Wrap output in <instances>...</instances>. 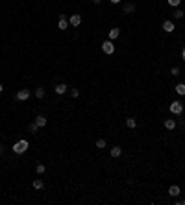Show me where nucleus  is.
I'll list each match as a JSON object with an SVG mask.
<instances>
[{
  "instance_id": "17",
  "label": "nucleus",
  "mask_w": 185,
  "mask_h": 205,
  "mask_svg": "<svg viewBox=\"0 0 185 205\" xmlns=\"http://www.w3.org/2000/svg\"><path fill=\"white\" fill-rule=\"evenodd\" d=\"M126 126L128 128H137V120H135V118H126Z\"/></svg>"
},
{
  "instance_id": "2",
  "label": "nucleus",
  "mask_w": 185,
  "mask_h": 205,
  "mask_svg": "<svg viewBox=\"0 0 185 205\" xmlns=\"http://www.w3.org/2000/svg\"><path fill=\"white\" fill-rule=\"evenodd\" d=\"M102 52H104V54H107V56L115 52V44H113L111 39H109V41H106V43H102Z\"/></svg>"
},
{
  "instance_id": "23",
  "label": "nucleus",
  "mask_w": 185,
  "mask_h": 205,
  "mask_svg": "<svg viewBox=\"0 0 185 205\" xmlns=\"http://www.w3.org/2000/svg\"><path fill=\"white\" fill-rule=\"evenodd\" d=\"M96 148H106V141H104V139H98V141H96Z\"/></svg>"
},
{
  "instance_id": "4",
  "label": "nucleus",
  "mask_w": 185,
  "mask_h": 205,
  "mask_svg": "<svg viewBox=\"0 0 185 205\" xmlns=\"http://www.w3.org/2000/svg\"><path fill=\"white\" fill-rule=\"evenodd\" d=\"M69 24L74 26V28H78L80 24H82V15H71V17H69Z\"/></svg>"
},
{
  "instance_id": "13",
  "label": "nucleus",
  "mask_w": 185,
  "mask_h": 205,
  "mask_svg": "<svg viewBox=\"0 0 185 205\" xmlns=\"http://www.w3.org/2000/svg\"><path fill=\"white\" fill-rule=\"evenodd\" d=\"M124 13H133L135 11V4H132V2H128V4H124Z\"/></svg>"
},
{
  "instance_id": "11",
  "label": "nucleus",
  "mask_w": 185,
  "mask_h": 205,
  "mask_svg": "<svg viewBox=\"0 0 185 205\" xmlns=\"http://www.w3.org/2000/svg\"><path fill=\"white\" fill-rule=\"evenodd\" d=\"M179 192H182V191H179V187H178V185H172V187L168 188V194H170L172 198H176V196H179Z\"/></svg>"
},
{
  "instance_id": "29",
  "label": "nucleus",
  "mask_w": 185,
  "mask_h": 205,
  "mask_svg": "<svg viewBox=\"0 0 185 205\" xmlns=\"http://www.w3.org/2000/svg\"><path fill=\"white\" fill-rule=\"evenodd\" d=\"M100 2H102V0H93V4H100Z\"/></svg>"
},
{
  "instance_id": "24",
  "label": "nucleus",
  "mask_w": 185,
  "mask_h": 205,
  "mask_svg": "<svg viewBox=\"0 0 185 205\" xmlns=\"http://www.w3.org/2000/svg\"><path fill=\"white\" fill-rule=\"evenodd\" d=\"M170 74H172V76H179V67H172L170 68Z\"/></svg>"
},
{
  "instance_id": "27",
  "label": "nucleus",
  "mask_w": 185,
  "mask_h": 205,
  "mask_svg": "<svg viewBox=\"0 0 185 205\" xmlns=\"http://www.w3.org/2000/svg\"><path fill=\"white\" fill-rule=\"evenodd\" d=\"M182 57H183V61H185V48L182 50Z\"/></svg>"
},
{
  "instance_id": "10",
  "label": "nucleus",
  "mask_w": 185,
  "mask_h": 205,
  "mask_svg": "<svg viewBox=\"0 0 185 205\" xmlns=\"http://www.w3.org/2000/svg\"><path fill=\"white\" fill-rule=\"evenodd\" d=\"M35 124H37L39 128H44V126H46V117H43V115L35 117Z\"/></svg>"
},
{
  "instance_id": "12",
  "label": "nucleus",
  "mask_w": 185,
  "mask_h": 205,
  "mask_svg": "<svg viewBox=\"0 0 185 205\" xmlns=\"http://www.w3.org/2000/svg\"><path fill=\"white\" fill-rule=\"evenodd\" d=\"M122 155V148L121 146H113L111 148V157H121Z\"/></svg>"
},
{
  "instance_id": "14",
  "label": "nucleus",
  "mask_w": 185,
  "mask_h": 205,
  "mask_svg": "<svg viewBox=\"0 0 185 205\" xmlns=\"http://www.w3.org/2000/svg\"><path fill=\"white\" fill-rule=\"evenodd\" d=\"M118 35H121V30H118V28H111V30H109V39H111V41H113V39H117Z\"/></svg>"
},
{
  "instance_id": "22",
  "label": "nucleus",
  "mask_w": 185,
  "mask_h": 205,
  "mask_svg": "<svg viewBox=\"0 0 185 205\" xmlns=\"http://www.w3.org/2000/svg\"><path fill=\"white\" fill-rule=\"evenodd\" d=\"M28 129H30V131H32V133H37V129H39V126H37L35 122H33V124H30V128H28Z\"/></svg>"
},
{
  "instance_id": "9",
  "label": "nucleus",
  "mask_w": 185,
  "mask_h": 205,
  "mask_svg": "<svg viewBox=\"0 0 185 205\" xmlns=\"http://www.w3.org/2000/svg\"><path fill=\"white\" fill-rule=\"evenodd\" d=\"M165 128H167L168 131H172V129L176 128V120H174V118H167V120H165Z\"/></svg>"
},
{
  "instance_id": "3",
  "label": "nucleus",
  "mask_w": 185,
  "mask_h": 205,
  "mask_svg": "<svg viewBox=\"0 0 185 205\" xmlns=\"http://www.w3.org/2000/svg\"><path fill=\"white\" fill-rule=\"evenodd\" d=\"M168 109H170V113H172V115H182V113H183V104H179V102H172Z\"/></svg>"
},
{
  "instance_id": "26",
  "label": "nucleus",
  "mask_w": 185,
  "mask_h": 205,
  "mask_svg": "<svg viewBox=\"0 0 185 205\" xmlns=\"http://www.w3.org/2000/svg\"><path fill=\"white\" fill-rule=\"evenodd\" d=\"M111 4H121V0H109Z\"/></svg>"
},
{
  "instance_id": "1",
  "label": "nucleus",
  "mask_w": 185,
  "mask_h": 205,
  "mask_svg": "<svg viewBox=\"0 0 185 205\" xmlns=\"http://www.w3.org/2000/svg\"><path fill=\"white\" fill-rule=\"evenodd\" d=\"M28 146H30V144H28V141H24V139H21L19 142H15V144H13V152H15V153H24V152L28 150Z\"/></svg>"
},
{
  "instance_id": "19",
  "label": "nucleus",
  "mask_w": 185,
  "mask_h": 205,
  "mask_svg": "<svg viewBox=\"0 0 185 205\" xmlns=\"http://www.w3.org/2000/svg\"><path fill=\"white\" fill-rule=\"evenodd\" d=\"M174 19H183V11H182V9H174Z\"/></svg>"
},
{
  "instance_id": "21",
  "label": "nucleus",
  "mask_w": 185,
  "mask_h": 205,
  "mask_svg": "<svg viewBox=\"0 0 185 205\" xmlns=\"http://www.w3.org/2000/svg\"><path fill=\"white\" fill-rule=\"evenodd\" d=\"M179 4H182V0H168V6H172V8H178Z\"/></svg>"
},
{
  "instance_id": "7",
  "label": "nucleus",
  "mask_w": 185,
  "mask_h": 205,
  "mask_svg": "<svg viewBox=\"0 0 185 205\" xmlns=\"http://www.w3.org/2000/svg\"><path fill=\"white\" fill-rule=\"evenodd\" d=\"M67 85H65V83H58L56 85V87H54V91H56V94H65V92H67Z\"/></svg>"
},
{
  "instance_id": "28",
  "label": "nucleus",
  "mask_w": 185,
  "mask_h": 205,
  "mask_svg": "<svg viewBox=\"0 0 185 205\" xmlns=\"http://www.w3.org/2000/svg\"><path fill=\"white\" fill-rule=\"evenodd\" d=\"M2 152H4V146H2V144H0V155H2Z\"/></svg>"
},
{
  "instance_id": "15",
  "label": "nucleus",
  "mask_w": 185,
  "mask_h": 205,
  "mask_svg": "<svg viewBox=\"0 0 185 205\" xmlns=\"http://www.w3.org/2000/svg\"><path fill=\"white\" fill-rule=\"evenodd\" d=\"M176 92L179 96H185V83H178L176 85Z\"/></svg>"
},
{
  "instance_id": "8",
  "label": "nucleus",
  "mask_w": 185,
  "mask_h": 205,
  "mask_svg": "<svg viewBox=\"0 0 185 205\" xmlns=\"http://www.w3.org/2000/svg\"><path fill=\"white\" fill-rule=\"evenodd\" d=\"M58 28H59V30H67V28H69V21H67V19L63 17V15H61V17H59V22H58Z\"/></svg>"
},
{
  "instance_id": "20",
  "label": "nucleus",
  "mask_w": 185,
  "mask_h": 205,
  "mask_svg": "<svg viewBox=\"0 0 185 205\" xmlns=\"http://www.w3.org/2000/svg\"><path fill=\"white\" fill-rule=\"evenodd\" d=\"M37 174H39V176H41V174H44V170H46V166H44V164H37Z\"/></svg>"
},
{
  "instance_id": "6",
  "label": "nucleus",
  "mask_w": 185,
  "mask_h": 205,
  "mask_svg": "<svg viewBox=\"0 0 185 205\" xmlns=\"http://www.w3.org/2000/svg\"><path fill=\"white\" fill-rule=\"evenodd\" d=\"M163 30H165L167 33H172L174 30H176V28H174V22H172V21H165V22H163Z\"/></svg>"
},
{
  "instance_id": "5",
  "label": "nucleus",
  "mask_w": 185,
  "mask_h": 205,
  "mask_svg": "<svg viewBox=\"0 0 185 205\" xmlns=\"http://www.w3.org/2000/svg\"><path fill=\"white\" fill-rule=\"evenodd\" d=\"M30 98V89H21V91L17 92V100L19 102H24V100Z\"/></svg>"
},
{
  "instance_id": "18",
  "label": "nucleus",
  "mask_w": 185,
  "mask_h": 205,
  "mask_svg": "<svg viewBox=\"0 0 185 205\" xmlns=\"http://www.w3.org/2000/svg\"><path fill=\"white\" fill-rule=\"evenodd\" d=\"M35 96H37V98H43V96H44V89H43V87H37V89H35Z\"/></svg>"
},
{
  "instance_id": "25",
  "label": "nucleus",
  "mask_w": 185,
  "mask_h": 205,
  "mask_svg": "<svg viewBox=\"0 0 185 205\" xmlns=\"http://www.w3.org/2000/svg\"><path fill=\"white\" fill-rule=\"evenodd\" d=\"M71 96H72V98H78V96H80V91H78V89H72V91H71Z\"/></svg>"
},
{
  "instance_id": "16",
  "label": "nucleus",
  "mask_w": 185,
  "mask_h": 205,
  "mask_svg": "<svg viewBox=\"0 0 185 205\" xmlns=\"http://www.w3.org/2000/svg\"><path fill=\"white\" fill-rule=\"evenodd\" d=\"M43 187H44L43 179H33V188H35V191H41Z\"/></svg>"
},
{
  "instance_id": "30",
  "label": "nucleus",
  "mask_w": 185,
  "mask_h": 205,
  "mask_svg": "<svg viewBox=\"0 0 185 205\" xmlns=\"http://www.w3.org/2000/svg\"><path fill=\"white\" fill-rule=\"evenodd\" d=\"M4 91V87H2V83H0V92H2Z\"/></svg>"
}]
</instances>
